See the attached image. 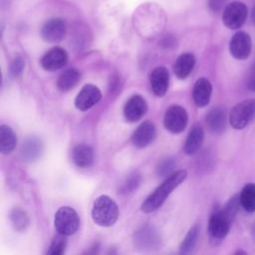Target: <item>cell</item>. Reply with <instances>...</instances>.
Here are the masks:
<instances>
[{"mask_svg":"<svg viewBox=\"0 0 255 255\" xmlns=\"http://www.w3.org/2000/svg\"><path fill=\"white\" fill-rule=\"evenodd\" d=\"M176 165V161L173 157H166L161 159L156 166V173L158 176H167L173 173V169Z\"/></svg>","mask_w":255,"mask_h":255,"instance_id":"29","label":"cell"},{"mask_svg":"<svg viewBox=\"0 0 255 255\" xmlns=\"http://www.w3.org/2000/svg\"><path fill=\"white\" fill-rule=\"evenodd\" d=\"M43 142L42 140L35 136H28L22 144L21 147V155L23 160L25 161H34L36 159H38L42 152H43Z\"/></svg>","mask_w":255,"mask_h":255,"instance_id":"17","label":"cell"},{"mask_svg":"<svg viewBox=\"0 0 255 255\" xmlns=\"http://www.w3.org/2000/svg\"><path fill=\"white\" fill-rule=\"evenodd\" d=\"M211 93L212 85L209 80L203 77L197 79L192 90V99L194 104L199 108L206 107L210 102Z\"/></svg>","mask_w":255,"mask_h":255,"instance_id":"16","label":"cell"},{"mask_svg":"<svg viewBox=\"0 0 255 255\" xmlns=\"http://www.w3.org/2000/svg\"><path fill=\"white\" fill-rule=\"evenodd\" d=\"M25 69V61L23 60L22 57L17 56L14 58V60L11 62L10 65V75L13 78H19Z\"/></svg>","mask_w":255,"mask_h":255,"instance_id":"31","label":"cell"},{"mask_svg":"<svg viewBox=\"0 0 255 255\" xmlns=\"http://www.w3.org/2000/svg\"><path fill=\"white\" fill-rule=\"evenodd\" d=\"M66 245H67L66 236L58 233V235L55 236L54 239L52 240L49 246V249L47 250L46 253L49 255H61L65 252Z\"/></svg>","mask_w":255,"mask_h":255,"instance_id":"28","label":"cell"},{"mask_svg":"<svg viewBox=\"0 0 255 255\" xmlns=\"http://www.w3.org/2000/svg\"><path fill=\"white\" fill-rule=\"evenodd\" d=\"M248 9L246 5L239 1H234L226 5L222 14V22L229 29H238L246 21Z\"/></svg>","mask_w":255,"mask_h":255,"instance_id":"7","label":"cell"},{"mask_svg":"<svg viewBox=\"0 0 255 255\" xmlns=\"http://www.w3.org/2000/svg\"><path fill=\"white\" fill-rule=\"evenodd\" d=\"M234 254H246V252L245 251H242V250H238V251H235L234 252Z\"/></svg>","mask_w":255,"mask_h":255,"instance_id":"36","label":"cell"},{"mask_svg":"<svg viewBox=\"0 0 255 255\" xmlns=\"http://www.w3.org/2000/svg\"><path fill=\"white\" fill-rule=\"evenodd\" d=\"M255 119V99H247L232 108L229 114V123L235 129L244 128Z\"/></svg>","mask_w":255,"mask_h":255,"instance_id":"5","label":"cell"},{"mask_svg":"<svg viewBox=\"0 0 255 255\" xmlns=\"http://www.w3.org/2000/svg\"><path fill=\"white\" fill-rule=\"evenodd\" d=\"M17 143V137L14 130L7 125L0 127V151L3 154L11 153Z\"/></svg>","mask_w":255,"mask_h":255,"instance_id":"23","label":"cell"},{"mask_svg":"<svg viewBox=\"0 0 255 255\" xmlns=\"http://www.w3.org/2000/svg\"><path fill=\"white\" fill-rule=\"evenodd\" d=\"M119 217V207L116 201L109 195L98 196L92 208L93 221L102 227L113 226Z\"/></svg>","mask_w":255,"mask_h":255,"instance_id":"2","label":"cell"},{"mask_svg":"<svg viewBox=\"0 0 255 255\" xmlns=\"http://www.w3.org/2000/svg\"><path fill=\"white\" fill-rule=\"evenodd\" d=\"M68 62V54L61 47H54L46 52L41 58V66L46 71H57Z\"/></svg>","mask_w":255,"mask_h":255,"instance_id":"13","label":"cell"},{"mask_svg":"<svg viewBox=\"0 0 255 255\" xmlns=\"http://www.w3.org/2000/svg\"><path fill=\"white\" fill-rule=\"evenodd\" d=\"M146 111L147 104L144 98L139 95H133L125 104L124 116L127 122L135 123L145 115Z\"/></svg>","mask_w":255,"mask_h":255,"instance_id":"11","label":"cell"},{"mask_svg":"<svg viewBox=\"0 0 255 255\" xmlns=\"http://www.w3.org/2000/svg\"><path fill=\"white\" fill-rule=\"evenodd\" d=\"M204 139V131L200 126H193L188 132V135L183 144V152L187 155H192L201 147Z\"/></svg>","mask_w":255,"mask_h":255,"instance_id":"19","label":"cell"},{"mask_svg":"<svg viewBox=\"0 0 255 255\" xmlns=\"http://www.w3.org/2000/svg\"><path fill=\"white\" fill-rule=\"evenodd\" d=\"M199 230H200V226L198 224H194L187 232V234L185 235L183 241L181 242L180 246H179V252L182 254H187L190 253L196 243H197V239L199 236Z\"/></svg>","mask_w":255,"mask_h":255,"instance_id":"25","label":"cell"},{"mask_svg":"<svg viewBox=\"0 0 255 255\" xmlns=\"http://www.w3.org/2000/svg\"><path fill=\"white\" fill-rule=\"evenodd\" d=\"M72 158L74 163L81 168L89 167L94 162L93 148L88 144H78L73 148Z\"/></svg>","mask_w":255,"mask_h":255,"instance_id":"20","label":"cell"},{"mask_svg":"<svg viewBox=\"0 0 255 255\" xmlns=\"http://www.w3.org/2000/svg\"><path fill=\"white\" fill-rule=\"evenodd\" d=\"M251 19H252V22H253V24L255 25V6L253 7V9H252V12H251Z\"/></svg>","mask_w":255,"mask_h":255,"instance_id":"35","label":"cell"},{"mask_svg":"<svg viewBox=\"0 0 255 255\" xmlns=\"http://www.w3.org/2000/svg\"><path fill=\"white\" fill-rule=\"evenodd\" d=\"M141 181V176L137 171H133L132 173L128 174L126 179L124 180V182L122 183L121 187H120V191L121 193H129L134 191L138 185L140 184Z\"/></svg>","mask_w":255,"mask_h":255,"instance_id":"27","label":"cell"},{"mask_svg":"<svg viewBox=\"0 0 255 255\" xmlns=\"http://www.w3.org/2000/svg\"><path fill=\"white\" fill-rule=\"evenodd\" d=\"M156 135V129L153 123L146 121L138 126L131 135V143L138 147L143 148L149 145Z\"/></svg>","mask_w":255,"mask_h":255,"instance_id":"14","label":"cell"},{"mask_svg":"<svg viewBox=\"0 0 255 255\" xmlns=\"http://www.w3.org/2000/svg\"><path fill=\"white\" fill-rule=\"evenodd\" d=\"M151 90L157 97H163L169 86V72L165 67L154 68L149 76Z\"/></svg>","mask_w":255,"mask_h":255,"instance_id":"15","label":"cell"},{"mask_svg":"<svg viewBox=\"0 0 255 255\" xmlns=\"http://www.w3.org/2000/svg\"><path fill=\"white\" fill-rule=\"evenodd\" d=\"M232 220L225 214L223 209L213 210L208 221V236L211 245H218L229 232Z\"/></svg>","mask_w":255,"mask_h":255,"instance_id":"3","label":"cell"},{"mask_svg":"<svg viewBox=\"0 0 255 255\" xmlns=\"http://www.w3.org/2000/svg\"><path fill=\"white\" fill-rule=\"evenodd\" d=\"M195 65V58L191 53L181 54L175 61L173 66V71L175 76L180 79H186L192 72Z\"/></svg>","mask_w":255,"mask_h":255,"instance_id":"21","label":"cell"},{"mask_svg":"<svg viewBox=\"0 0 255 255\" xmlns=\"http://www.w3.org/2000/svg\"><path fill=\"white\" fill-rule=\"evenodd\" d=\"M81 73L75 68L64 71L57 80V88L62 92H68L73 89L80 81Z\"/></svg>","mask_w":255,"mask_h":255,"instance_id":"22","label":"cell"},{"mask_svg":"<svg viewBox=\"0 0 255 255\" xmlns=\"http://www.w3.org/2000/svg\"><path fill=\"white\" fill-rule=\"evenodd\" d=\"M205 122L208 129L214 134H220L226 128V115L223 109L213 108L205 117Z\"/></svg>","mask_w":255,"mask_h":255,"instance_id":"18","label":"cell"},{"mask_svg":"<svg viewBox=\"0 0 255 255\" xmlns=\"http://www.w3.org/2000/svg\"><path fill=\"white\" fill-rule=\"evenodd\" d=\"M188 123V115L184 108L172 105L166 109L163 117L164 128L171 133H179L184 130Z\"/></svg>","mask_w":255,"mask_h":255,"instance_id":"6","label":"cell"},{"mask_svg":"<svg viewBox=\"0 0 255 255\" xmlns=\"http://www.w3.org/2000/svg\"><path fill=\"white\" fill-rule=\"evenodd\" d=\"M66 35V23L61 18L49 19L42 26L41 36L42 38L50 43L60 42Z\"/></svg>","mask_w":255,"mask_h":255,"instance_id":"12","label":"cell"},{"mask_svg":"<svg viewBox=\"0 0 255 255\" xmlns=\"http://www.w3.org/2000/svg\"><path fill=\"white\" fill-rule=\"evenodd\" d=\"M187 176L185 169L177 170L171 173L152 193H150L146 199L142 202L140 209L144 213H150L159 208L166 200L169 194L182 183Z\"/></svg>","mask_w":255,"mask_h":255,"instance_id":"1","label":"cell"},{"mask_svg":"<svg viewBox=\"0 0 255 255\" xmlns=\"http://www.w3.org/2000/svg\"><path fill=\"white\" fill-rule=\"evenodd\" d=\"M101 98L102 93L100 89L93 84H87L78 93L75 99V106L79 111L85 112L97 105Z\"/></svg>","mask_w":255,"mask_h":255,"instance_id":"8","label":"cell"},{"mask_svg":"<svg viewBox=\"0 0 255 255\" xmlns=\"http://www.w3.org/2000/svg\"><path fill=\"white\" fill-rule=\"evenodd\" d=\"M175 39L170 36V35H166L160 42V45L163 47V48H172L174 45H175Z\"/></svg>","mask_w":255,"mask_h":255,"instance_id":"34","label":"cell"},{"mask_svg":"<svg viewBox=\"0 0 255 255\" xmlns=\"http://www.w3.org/2000/svg\"><path fill=\"white\" fill-rule=\"evenodd\" d=\"M252 42L250 36L245 32L235 33L229 43V51L233 58L237 60H245L251 53Z\"/></svg>","mask_w":255,"mask_h":255,"instance_id":"9","label":"cell"},{"mask_svg":"<svg viewBox=\"0 0 255 255\" xmlns=\"http://www.w3.org/2000/svg\"><path fill=\"white\" fill-rule=\"evenodd\" d=\"M10 221L16 231H24L29 225V218L27 213L21 208H14L10 212Z\"/></svg>","mask_w":255,"mask_h":255,"instance_id":"26","label":"cell"},{"mask_svg":"<svg viewBox=\"0 0 255 255\" xmlns=\"http://www.w3.org/2000/svg\"><path fill=\"white\" fill-rule=\"evenodd\" d=\"M246 87L249 91L255 93V63L249 69L246 77Z\"/></svg>","mask_w":255,"mask_h":255,"instance_id":"32","label":"cell"},{"mask_svg":"<svg viewBox=\"0 0 255 255\" xmlns=\"http://www.w3.org/2000/svg\"><path fill=\"white\" fill-rule=\"evenodd\" d=\"M80 226V218L77 211L70 206L60 207L54 218V227L56 231L65 236L75 234Z\"/></svg>","mask_w":255,"mask_h":255,"instance_id":"4","label":"cell"},{"mask_svg":"<svg viewBox=\"0 0 255 255\" xmlns=\"http://www.w3.org/2000/svg\"><path fill=\"white\" fill-rule=\"evenodd\" d=\"M241 207L249 212H255V183H247L239 193Z\"/></svg>","mask_w":255,"mask_h":255,"instance_id":"24","label":"cell"},{"mask_svg":"<svg viewBox=\"0 0 255 255\" xmlns=\"http://www.w3.org/2000/svg\"><path fill=\"white\" fill-rule=\"evenodd\" d=\"M239 206H241L240 204V198H239V194H235L233 195L228 202L225 204V206L222 208L223 211L225 212V214L233 221L234 217L236 216Z\"/></svg>","mask_w":255,"mask_h":255,"instance_id":"30","label":"cell"},{"mask_svg":"<svg viewBox=\"0 0 255 255\" xmlns=\"http://www.w3.org/2000/svg\"><path fill=\"white\" fill-rule=\"evenodd\" d=\"M225 1L226 0H208L209 9L212 12H219L223 8Z\"/></svg>","mask_w":255,"mask_h":255,"instance_id":"33","label":"cell"},{"mask_svg":"<svg viewBox=\"0 0 255 255\" xmlns=\"http://www.w3.org/2000/svg\"><path fill=\"white\" fill-rule=\"evenodd\" d=\"M160 236L157 230L151 225H144L133 235L134 246L142 250H150L158 246Z\"/></svg>","mask_w":255,"mask_h":255,"instance_id":"10","label":"cell"}]
</instances>
